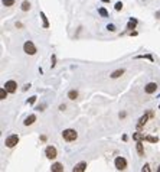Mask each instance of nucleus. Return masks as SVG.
<instances>
[{
    "mask_svg": "<svg viewBox=\"0 0 160 172\" xmlns=\"http://www.w3.org/2000/svg\"><path fill=\"white\" fill-rule=\"evenodd\" d=\"M1 3H3V6H6V7H12V6L15 4V0H1Z\"/></svg>",
    "mask_w": 160,
    "mask_h": 172,
    "instance_id": "22",
    "label": "nucleus"
},
{
    "mask_svg": "<svg viewBox=\"0 0 160 172\" xmlns=\"http://www.w3.org/2000/svg\"><path fill=\"white\" fill-rule=\"evenodd\" d=\"M36 98H38L36 95H32V97H29V98H28V103H29V104H33V103L36 101Z\"/></svg>",
    "mask_w": 160,
    "mask_h": 172,
    "instance_id": "27",
    "label": "nucleus"
},
{
    "mask_svg": "<svg viewBox=\"0 0 160 172\" xmlns=\"http://www.w3.org/2000/svg\"><path fill=\"white\" fill-rule=\"evenodd\" d=\"M17 143H19V136H17V134H10V136H7L6 140H4V146L9 148V149L15 148Z\"/></svg>",
    "mask_w": 160,
    "mask_h": 172,
    "instance_id": "2",
    "label": "nucleus"
},
{
    "mask_svg": "<svg viewBox=\"0 0 160 172\" xmlns=\"http://www.w3.org/2000/svg\"><path fill=\"white\" fill-rule=\"evenodd\" d=\"M154 16H156V19H160V10L156 12V15H154Z\"/></svg>",
    "mask_w": 160,
    "mask_h": 172,
    "instance_id": "33",
    "label": "nucleus"
},
{
    "mask_svg": "<svg viewBox=\"0 0 160 172\" xmlns=\"http://www.w3.org/2000/svg\"><path fill=\"white\" fill-rule=\"evenodd\" d=\"M133 139H134V140H137V142H139V140H143V142H144V134H141V133H139V132H137V133H134V134H133Z\"/></svg>",
    "mask_w": 160,
    "mask_h": 172,
    "instance_id": "20",
    "label": "nucleus"
},
{
    "mask_svg": "<svg viewBox=\"0 0 160 172\" xmlns=\"http://www.w3.org/2000/svg\"><path fill=\"white\" fill-rule=\"evenodd\" d=\"M65 109H66V106H65V104H61V106H59V110H61V111H64Z\"/></svg>",
    "mask_w": 160,
    "mask_h": 172,
    "instance_id": "31",
    "label": "nucleus"
},
{
    "mask_svg": "<svg viewBox=\"0 0 160 172\" xmlns=\"http://www.w3.org/2000/svg\"><path fill=\"white\" fill-rule=\"evenodd\" d=\"M23 51H25V54H28V55H35V54L38 52L35 43L32 42V41H26V42L23 43Z\"/></svg>",
    "mask_w": 160,
    "mask_h": 172,
    "instance_id": "3",
    "label": "nucleus"
},
{
    "mask_svg": "<svg viewBox=\"0 0 160 172\" xmlns=\"http://www.w3.org/2000/svg\"><path fill=\"white\" fill-rule=\"evenodd\" d=\"M114 9H116L117 12H120L121 9H123V3H121V1H117V3H116V6H114Z\"/></svg>",
    "mask_w": 160,
    "mask_h": 172,
    "instance_id": "25",
    "label": "nucleus"
},
{
    "mask_svg": "<svg viewBox=\"0 0 160 172\" xmlns=\"http://www.w3.org/2000/svg\"><path fill=\"white\" fill-rule=\"evenodd\" d=\"M7 93H9V91H7L4 87H1V88H0V100H6V97H7Z\"/></svg>",
    "mask_w": 160,
    "mask_h": 172,
    "instance_id": "19",
    "label": "nucleus"
},
{
    "mask_svg": "<svg viewBox=\"0 0 160 172\" xmlns=\"http://www.w3.org/2000/svg\"><path fill=\"white\" fill-rule=\"evenodd\" d=\"M45 155H46L48 159H55V158L58 156V150H56L55 146L49 145V146H46V149H45Z\"/></svg>",
    "mask_w": 160,
    "mask_h": 172,
    "instance_id": "6",
    "label": "nucleus"
},
{
    "mask_svg": "<svg viewBox=\"0 0 160 172\" xmlns=\"http://www.w3.org/2000/svg\"><path fill=\"white\" fill-rule=\"evenodd\" d=\"M141 58H147V59L153 61V56H152V55H139V56H137V59H141Z\"/></svg>",
    "mask_w": 160,
    "mask_h": 172,
    "instance_id": "26",
    "label": "nucleus"
},
{
    "mask_svg": "<svg viewBox=\"0 0 160 172\" xmlns=\"http://www.w3.org/2000/svg\"><path fill=\"white\" fill-rule=\"evenodd\" d=\"M136 148H137L139 156H144V145H143V140H139L137 145H136Z\"/></svg>",
    "mask_w": 160,
    "mask_h": 172,
    "instance_id": "14",
    "label": "nucleus"
},
{
    "mask_svg": "<svg viewBox=\"0 0 160 172\" xmlns=\"http://www.w3.org/2000/svg\"><path fill=\"white\" fill-rule=\"evenodd\" d=\"M35 122H36V114H30V116H28V117L25 119L23 125H25V126H30V125H33Z\"/></svg>",
    "mask_w": 160,
    "mask_h": 172,
    "instance_id": "11",
    "label": "nucleus"
},
{
    "mask_svg": "<svg viewBox=\"0 0 160 172\" xmlns=\"http://www.w3.org/2000/svg\"><path fill=\"white\" fill-rule=\"evenodd\" d=\"M137 23H139V20H137L136 17H130V20L127 22V26H125V29H127V31H133V29H136Z\"/></svg>",
    "mask_w": 160,
    "mask_h": 172,
    "instance_id": "9",
    "label": "nucleus"
},
{
    "mask_svg": "<svg viewBox=\"0 0 160 172\" xmlns=\"http://www.w3.org/2000/svg\"><path fill=\"white\" fill-rule=\"evenodd\" d=\"M28 88H30V84H25V87H23V90H25V91H26V90H28Z\"/></svg>",
    "mask_w": 160,
    "mask_h": 172,
    "instance_id": "34",
    "label": "nucleus"
},
{
    "mask_svg": "<svg viewBox=\"0 0 160 172\" xmlns=\"http://www.w3.org/2000/svg\"><path fill=\"white\" fill-rule=\"evenodd\" d=\"M144 140H146V142H150V143H157V142H159V137H157V136H150V134H147V136H144Z\"/></svg>",
    "mask_w": 160,
    "mask_h": 172,
    "instance_id": "17",
    "label": "nucleus"
},
{
    "mask_svg": "<svg viewBox=\"0 0 160 172\" xmlns=\"http://www.w3.org/2000/svg\"><path fill=\"white\" fill-rule=\"evenodd\" d=\"M30 7H32V4H30V1H28V0H25V1L22 3V6H20V9H22L23 12H28V10H30Z\"/></svg>",
    "mask_w": 160,
    "mask_h": 172,
    "instance_id": "18",
    "label": "nucleus"
},
{
    "mask_svg": "<svg viewBox=\"0 0 160 172\" xmlns=\"http://www.w3.org/2000/svg\"><path fill=\"white\" fill-rule=\"evenodd\" d=\"M87 169V162H80V164H77L75 166H74V172H84Z\"/></svg>",
    "mask_w": 160,
    "mask_h": 172,
    "instance_id": "13",
    "label": "nucleus"
},
{
    "mask_svg": "<svg viewBox=\"0 0 160 172\" xmlns=\"http://www.w3.org/2000/svg\"><path fill=\"white\" fill-rule=\"evenodd\" d=\"M114 165H116L117 171H124V169H127V159L123 156H117L114 161Z\"/></svg>",
    "mask_w": 160,
    "mask_h": 172,
    "instance_id": "4",
    "label": "nucleus"
},
{
    "mask_svg": "<svg viewBox=\"0 0 160 172\" xmlns=\"http://www.w3.org/2000/svg\"><path fill=\"white\" fill-rule=\"evenodd\" d=\"M101 1H104V3H108V1H110V0H101Z\"/></svg>",
    "mask_w": 160,
    "mask_h": 172,
    "instance_id": "35",
    "label": "nucleus"
},
{
    "mask_svg": "<svg viewBox=\"0 0 160 172\" xmlns=\"http://www.w3.org/2000/svg\"><path fill=\"white\" fill-rule=\"evenodd\" d=\"M62 137L66 142H75L78 139V133H77V130L74 129H65L62 132Z\"/></svg>",
    "mask_w": 160,
    "mask_h": 172,
    "instance_id": "1",
    "label": "nucleus"
},
{
    "mask_svg": "<svg viewBox=\"0 0 160 172\" xmlns=\"http://www.w3.org/2000/svg\"><path fill=\"white\" fill-rule=\"evenodd\" d=\"M153 116H154V113H153L152 110H150V111H147L146 114H143V116L140 117V120H139V125H137V130L141 129V127H143V126H144V125L147 123V120H149V119H152Z\"/></svg>",
    "mask_w": 160,
    "mask_h": 172,
    "instance_id": "5",
    "label": "nucleus"
},
{
    "mask_svg": "<svg viewBox=\"0 0 160 172\" xmlns=\"http://www.w3.org/2000/svg\"><path fill=\"white\" fill-rule=\"evenodd\" d=\"M55 65H56V55L53 54V55H52V58H51V67L53 68Z\"/></svg>",
    "mask_w": 160,
    "mask_h": 172,
    "instance_id": "24",
    "label": "nucleus"
},
{
    "mask_svg": "<svg viewBox=\"0 0 160 172\" xmlns=\"http://www.w3.org/2000/svg\"><path fill=\"white\" fill-rule=\"evenodd\" d=\"M40 19H42V22H43L42 28H43V29H48V28H49V22H48V19H46V16H45L43 12H40Z\"/></svg>",
    "mask_w": 160,
    "mask_h": 172,
    "instance_id": "16",
    "label": "nucleus"
},
{
    "mask_svg": "<svg viewBox=\"0 0 160 172\" xmlns=\"http://www.w3.org/2000/svg\"><path fill=\"white\" fill-rule=\"evenodd\" d=\"M16 28H23V25L20 22H16Z\"/></svg>",
    "mask_w": 160,
    "mask_h": 172,
    "instance_id": "32",
    "label": "nucleus"
},
{
    "mask_svg": "<svg viewBox=\"0 0 160 172\" xmlns=\"http://www.w3.org/2000/svg\"><path fill=\"white\" fill-rule=\"evenodd\" d=\"M157 91V84L156 83H149L147 86L144 87V93L146 94H153Z\"/></svg>",
    "mask_w": 160,
    "mask_h": 172,
    "instance_id": "8",
    "label": "nucleus"
},
{
    "mask_svg": "<svg viewBox=\"0 0 160 172\" xmlns=\"http://www.w3.org/2000/svg\"><path fill=\"white\" fill-rule=\"evenodd\" d=\"M159 109H160V106H159Z\"/></svg>",
    "mask_w": 160,
    "mask_h": 172,
    "instance_id": "37",
    "label": "nucleus"
},
{
    "mask_svg": "<svg viewBox=\"0 0 160 172\" xmlns=\"http://www.w3.org/2000/svg\"><path fill=\"white\" fill-rule=\"evenodd\" d=\"M150 171H152V169H150V165H149V164H146V165L141 168V172H150Z\"/></svg>",
    "mask_w": 160,
    "mask_h": 172,
    "instance_id": "28",
    "label": "nucleus"
},
{
    "mask_svg": "<svg viewBox=\"0 0 160 172\" xmlns=\"http://www.w3.org/2000/svg\"><path fill=\"white\" fill-rule=\"evenodd\" d=\"M125 116H127V113H125V111H121L120 114H118V117H120V119H124Z\"/></svg>",
    "mask_w": 160,
    "mask_h": 172,
    "instance_id": "29",
    "label": "nucleus"
},
{
    "mask_svg": "<svg viewBox=\"0 0 160 172\" xmlns=\"http://www.w3.org/2000/svg\"><path fill=\"white\" fill-rule=\"evenodd\" d=\"M98 13H100L101 17H108V12H107L104 7H100V9H98Z\"/></svg>",
    "mask_w": 160,
    "mask_h": 172,
    "instance_id": "21",
    "label": "nucleus"
},
{
    "mask_svg": "<svg viewBox=\"0 0 160 172\" xmlns=\"http://www.w3.org/2000/svg\"><path fill=\"white\" fill-rule=\"evenodd\" d=\"M107 31H108V32H116L117 28H116V25H111V23H110V25H107Z\"/></svg>",
    "mask_w": 160,
    "mask_h": 172,
    "instance_id": "23",
    "label": "nucleus"
},
{
    "mask_svg": "<svg viewBox=\"0 0 160 172\" xmlns=\"http://www.w3.org/2000/svg\"><path fill=\"white\" fill-rule=\"evenodd\" d=\"M78 95H80V93H78L77 90H69V91H68V98H69V100H77Z\"/></svg>",
    "mask_w": 160,
    "mask_h": 172,
    "instance_id": "15",
    "label": "nucleus"
},
{
    "mask_svg": "<svg viewBox=\"0 0 160 172\" xmlns=\"http://www.w3.org/2000/svg\"><path fill=\"white\" fill-rule=\"evenodd\" d=\"M157 171H159V172H160V165H159V168H157Z\"/></svg>",
    "mask_w": 160,
    "mask_h": 172,
    "instance_id": "36",
    "label": "nucleus"
},
{
    "mask_svg": "<svg viewBox=\"0 0 160 172\" xmlns=\"http://www.w3.org/2000/svg\"><path fill=\"white\" fill-rule=\"evenodd\" d=\"M43 109H45V104H42L39 107H36V110H39V111H43Z\"/></svg>",
    "mask_w": 160,
    "mask_h": 172,
    "instance_id": "30",
    "label": "nucleus"
},
{
    "mask_svg": "<svg viewBox=\"0 0 160 172\" xmlns=\"http://www.w3.org/2000/svg\"><path fill=\"white\" fill-rule=\"evenodd\" d=\"M51 171L52 172H64V165L59 164V162H55V164H52Z\"/></svg>",
    "mask_w": 160,
    "mask_h": 172,
    "instance_id": "12",
    "label": "nucleus"
},
{
    "mask_svg": "<svg viewBox=\"0 0 160 172\" xmlns=\"http://www.w3.org/2000/svg\"><path fill=\"white\" fill-rule=\"evenodd\" d=\"M125 72V70L124 68H118V70H116V71H113L111 74H110V77L113 78V80H116V78H120L121 75Z\"/></svg>",
    "mask_w": 160,
    "mask_h": 172,
    "instance_id": "10",
    "label": "nucleus"
},
{
    "mask_svg": "<svg viewBox=\"0 0 160 172\" xmlns=\"http://www.w3.org/2000/svg\"><path fill=\"white\" fill-rule=\"evenodd\" d=\"M3 87H4V88H6L10 94H13V93H16V90H17V83H16V81H13V80H10V81H6Z\"/></svg>",
    "mask_w": 160,
    "mask_h": 172,
    "instance_id": "7",
    "label": "nucleus"
}]
</instances>
